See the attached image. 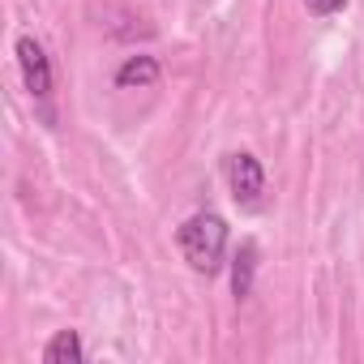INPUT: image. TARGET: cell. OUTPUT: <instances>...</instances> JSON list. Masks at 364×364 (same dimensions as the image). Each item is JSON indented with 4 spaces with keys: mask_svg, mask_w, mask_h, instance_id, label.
<instances>
[{
    "mask_svg": "<svg viewBox=\"0 0 364 364\" xmlns=\"http://www.w3.org/2000/svg\"><path fill=\"white\" fill-rule=\"evenodd\" d=\"M176 245H180V257L189 262L193 274H219L228 262V219L215 215V210H198L189 215L185 223L176 228Z\"/></svg>",
    "mask_w": 364,
    "mask_h": 364,
    "instance_id": "1",
    "label": "cell"
},
{
    "mask_svg": "<svg viewBox=\"0 0 364 364\" xmlns=\"http://www.w3.org/2000/svg\"><path fill=\"white\" fill-rule=\"evenodd\" d=\"M14 52H18V73H22L26 95L35 99L39 120H43V124H56V107H52V86H56V82H52V60H48V48H43L35 35H18Z\"/></svg>",
    "mask_w": 364,
    "mask_h": 364,
    "instance_id": "2",
    "label": "cell"
},
{
    "mask_svg": "<svg viewBox=\"0 0 364 364\" xmlns=\"http://www.w3.org/2000/svg\"><path fill=\"white\" fill-rule=\"evenodd\" d=\"M228 189H232V202L240 210H262L266 202V167L253 150H236L228 154Z\"/></svg>",
    "mask_w": 364,
    "mask_h": 364,
    "instance_id": "3",
    "label": "cell"
},
{
    "mask_svg": "<svg viewBox=\"0 0 364 364\" xmlns=\"http://www.w3.org/2000/svg\"><path fill=\"white\" fill-rule=\"evenodd\" d=\"M253 274H257V240H240L232 253V296L249 300L253 296Z\"/></svg>",
    "mask_w": 364,
    "mask_h": 364,
    "instance_id": "4",
    "label": "cell"
},
{
    "mask_svg": "<svg viewBox=\"0 0 364 364\" xmlns=\"http://www.w3.org/2000/svg\"><path fill=\"white\" fill-rule=\"evenodd\" d=\"M82 360H86V347L77 330H56L43 347V364H82Z\"/></svg>",
    "mask_w": 364,
    "mask_h": 364,
    "instance_id": "5",
    "label": "cell"
},
{
    "mask_svg": "<svg viewBox=\"0 0 364 364\" xmlns=\"http://www.w3.org/2000/svg\"><path fill=\"white\" fill-rule=\"evenodd\" d=\"M154 82H159V60H154V56H129V60L116 69V86H120V90L154 86Z\"/></svg>",
    "mask_w": 364,
    "mask_h": 364,
    "instance_id": "6",
    "label": "cell"
},
{
    "mask_svg": "<svg viewBox=\"0 0 364 364\" xmlns=\"http://www.w3.org/2000/svg\"><path fill=\"white\" fill-rule=\"evenodd\" d=\"M300 5H304L313 18H334V14L347 5V0H300Z\"/></svg>",
    "mask_w": 364,
    "mask_h": 364,
    "instance_id": "7",
    "label": "cell"
}]
</instances>
